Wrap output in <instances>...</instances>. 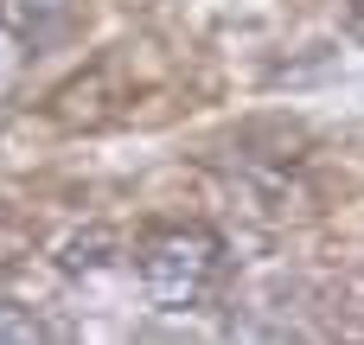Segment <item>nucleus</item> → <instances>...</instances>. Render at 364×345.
Returning a JSON list of instances; mask_svg holds the SVG:
<instances>
[{
    "label": "nucleus",
    "instance_id": "1",
    "mask_svg": "<svg viewBox=\"0 0 364 345\" xmlns=\"http://www.w3.org/2000/svg\"><path fill=\"white\" fill-rule=\"evenodd\" d=\"M224 275H230V250L211 224H166L134 243V282L160 314H192L218 301Z\"/></svg>",
    "mask_w": 364,
    "mask_h": 345
},
{
    "label": "nucleus",
    "instance_id": "2",
    "mask_svg": "<svg viewBox=\"0 0 364 345\" xmlns=\"http://www.w3.org/2000/svg\"><path fill=\"white\" fill-rule=\"evenodd\" d=\"M0 6H6V19H13V32L26 45H51L77 19V0H0Z\"/></svg>",
    "mask_w": 364,
    "mask_h": 345
},
{
    "label": "nucleus",
    "instance_id": "3",
    "mask_svg": "<svg viewBox=\"0 0 364 345\" xmlns=\"http://www.w3.org/2000/svg\"><path fill=\"white\" fill-rule=\"evenodd\" d=\"M38 339H45V320L0 294V345H38Z\"/></svg>",
    "mask_w": 364,
    "mask_h": 345
},
{
    "label": "nucleus",
    "instance_id": "4",
    "mask_svg": "<svg viewBox=\"0 0 364 345\" xmlns=\"http://www.w3.org/2000/svg\"><path fill=\"white\" fill-rule=\"evenodd\" d=\"M19 51H26V38L13 32V19H6V6H0V90L13 83V70H19Z\"/></svg>",
    "mask_w": 364,
    "mask_h": 345
},
{
    "label": "nucleus",
    "instance_id": "5",
    "mask_svg": "<svg viewBox=\"0 0 364 345\" xmlns=\"http://www.w3.org/2000/svg\"><path fill=\"white\" fill-rule=\"evenodd\" d=\"M346 32L364 45V0H352V6H346Z\"/></svg>",
    "mask_w": 364,
    "mask_h": 345
}]
</instances>
